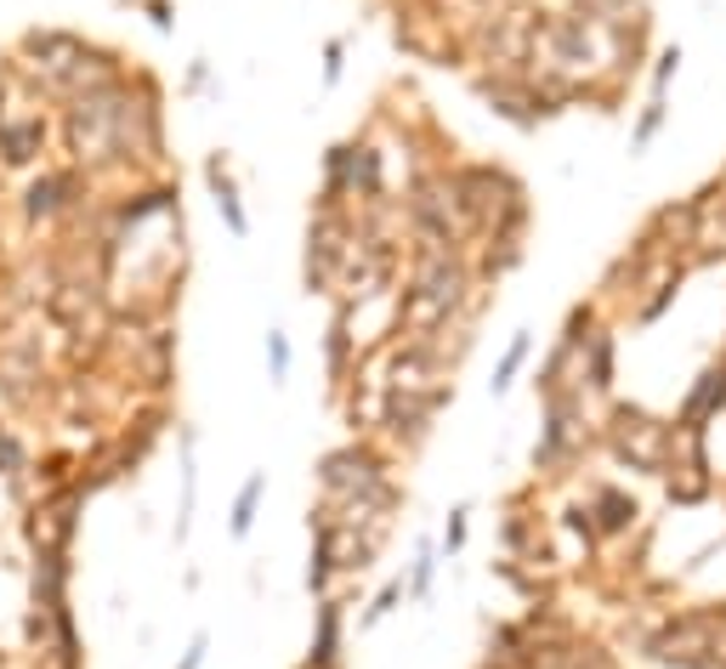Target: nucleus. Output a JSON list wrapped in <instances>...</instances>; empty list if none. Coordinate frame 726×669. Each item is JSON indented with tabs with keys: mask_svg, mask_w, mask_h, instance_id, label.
I'll use <instances>...</instances> for the list:
<instances>
[{
	"mask_svg": "<svg viewBox=\"0 0 726 669\" xmlns=\"http://www.w3.org/2000/svg\"><path fill=\"white\" fill-rule=\"evenodd\" d=\"M205 188H211V199H216V216L227 222V233H234V239H250V211H245L239 182H234V171H227L222 154L205 159Z\"/></svg>",
	"mask_w": 726,
	"mask_h": 669,
	"instance_id": "5",
	"label": "nucleus"
},
{
	"mask_svg": "<svg viewBox=\"0 0 726 669\" xmlns=\"http://www.w3.org/2000/svg\"><path fill=\"white\" fill-rule=\"evenodd\" d=\"M398 601H404V579H392V585H386V590L370 601V608H363V619H358V624H363V630H370V624H381L392 608H398Z\"/></svg>",
	"mask_w": 726,
	"mask_h": 669,
	"instance_id": "13",
	"label": "nucleus"
},
{
	"mask_svg": "<svg viewBox=\"0 0 726 669\" xmlns=\"http://www.w3.org/2000/svg\"><path fill=\"white\" fill-rule=\"evenodd\" d=\"M131 7H137V12H148L159 35H171V29H177V18H171L177 7H171V0H131Z\"/></svg>",
	"mask_w": 726,
	"mask_h": 669,
	"instance_id": "16",
	"label": "nucleus"
},
{
	"mask_svg": "<svg viewBox=\"0 0 726 669\" xmlns=\"http://www.w3.org/2000/svg\"><path fill=\"white\" fill-rule=\"evenodd\" d=\"M466 506H460V511H449V528H443V540H438V551L443 556H460V545H466Z\"/></svg>",
	"mask_w": 726,
	"mask_h": 669,
	"instance_id": "14",
	"label": "nucleus"
},
{
	"mask_svg": "<svg viewBox=\"0 0 726 669\" xmlns=\"http://www.w3.org/2000/svg\"><path fill=\"white\" fill-rule=\"evenodd\" d=\"M86 35H75V29H57V23H35V29H23V35L12 41V69L41 91V103H63L69 97V80L80 69V57H86Z\"/></svg>",
	"mask_w": 726,
	"mask_h": 669,
	"instance_id": "1",
	"label": "nucleus"
},
{
	"mask_svg": "<svg viewBox=\"0 0 726 669\" xmlns=\"http://www.w3.org/2000/svg\"><path fill=\"white\" fill-rule=\"evenodd\" d=\"M52 148H57L52 103H41L35 91H18L12 103H7V114H0V182L41 171Z\"/></svg>",
	"mask_w": 726,
	"mask_h": 669,
	"instance_id": "3",
	"label": "nucleus"
},
{
	"mask_svg": "<svg viewBox=\"0 0 726 669\" xmlns=\"http://www.w3.org/2000/svg\"><path fill=\"white\" fill-rule=\"evenodd\" d=\"M0 669H7V658H0Z\"/></svg>",
	"mask_w": 726,
	"mask_h": 669,
	"instance_id": "21",
	"label": "nucleus"
},
{
	"mask_svg": "<svg viewBox=\"0 0 726 669\" xmlns=\"http://www.w3.org/2000/svg\"><path fill=\"white\" fill-rule=\"evenodd\" d=\"M715 404H726V370H715V375H704V386L692 392V404H687V420H704Z\"/></svg>",
	"mask_w": 726,
	"mask_h": 669,
	"instance_id": "10",
	"label": "nucleus"
},
{
	"mask_svg": "<svg viewBox=\"0 0 726 669\" xmlns=\"http://www.w3.org/2000/svg\"><path fill=\"white\" fill-rule=\"evenodd\" d=\"M318 488H324V506H347V499H386V506H398V488L386 483V465L370 443H347L336 454H324Z\"/></svg>",
	"mask_w": 726,
	"mask_h": 669,
	"instance_id": "4",
	"label": "nucleus"
},
{
	"mask_svg": "<svg viewBox=\"0 0 726 669\" xmlns=\"http://www.w3.org/2000/svg\"><path fill=\"white\" fill-rule=\"evenodd\" d=\"M602 511H608V528H624V517H636V511H631V506H624V499H619V494H608V499H602Z\"/></svg>",
	"mask_w": 726,
	"mask_h": 669,
	"instance_id": "19",
	"label": "nucleus"
},
{
	"mask_svg": "<svg viewBox=\"0 0 726 669\" xmlns=\"http://www.w3.org/2000/svg\"><path fill=\"white\" fill-rule=\"evenodd\" d=\"M608 381H613V341L597 334L590 341V386H608Z\"/></svg>",
	"mask_w": 726,
	"mask_h": 669,
	"instance_id": "12",
	"label": "nucleus"
},
{
	"mask_svg": "<svg viewBox=\"0 0 726 669\" xmlns=\"http://www.w3.org/2000/svg\"><path fill=\"white\" fill-rule=\"evenodd\" d=\"M261 494H268V472H256V477L234 494V517H227V533H234V540H250L256 511H261Z\"/></svg>",
	"mask_w": 726,
	"mask_h": 669,
	"instance_id": "7",
	"label": "nucleus"
},
{
	"mask_svg": "<svg viewBox=\"0 0 726 669\" xmlns=\"http://www.w3.org/2000/svg\"><path fill=\"white\" fill-rule=\"evenodd\" d=\"M658 125H665V103H653V109H647V120H642V131H636V148L653 143V131H658Z\"/></svg>",
	"mask_w": 726,
	"mask_h": 669,
	"instance_id": "18",
	"label": "nucleus"
},
{
	"mask_svg": "<svg viewBox=\"0 0 726 669\" xmlns=\"http://www.w3.org/2000/svg\"><path fill=\"white\" fill-rule=\"evenodd\" d=\"M528 347H534V334H528V329H522V334H517V341H511V352L500 358V370H494V381H488V392H494V397H506V386L517 381V370H522V363H528Z\"/></svg>",
	"mask_w": 726,
	"mask_h": 669,
	"instance_id": "9",
	"label": "nucleus"
},
{
	"mask_svg": "<svg viewBox=\"0 0 726 669\" xmlns=\"http://www.w3.org/2000/svg\"><path fill=\"white\" fill-rule=\"evenodd\" d=\"M336 664H341V601L318 596V635H313L307 669H336Z\"/></svg>",
	"mask_w": 726,
	"mask_h": 669,
	"instance_id": "6",
	"label": "nucleus"
},
{
	"mask_svg": "<svg viewBox=\"0 0 726 669\" xmlns=\"http://www.w3.org/2000/svg\"><path fill=\"white\" fill-rule=\"evenodd\" d=\"M205 80H211V69H205V57H200V63H193V69H188L182 91H205Z\"/></svg>",
	"mask_w": 726,
	"mask_h": 669,
	"instance_id": "20",
	"label": "nucleus"
},
{
	"mask_svg": "<svg viewBox=\"0 0 726 669\" xmlns=\"http://www.w3.org/2000/svg\"><path fill=\"white\" fill-rule=\"evenodd\" d=\"M268 375H273V386L290 381V341H284V329H268Z\"/></svg>",
	"mask_w": 726,
	"mask_h": 669,
	"instance_id": "11",
	"label": "nucleus"
},
{
	"mask_svg": "<svg viewBox=\"0 0 726 669\" xmlns=\"http://www.w3.org/2000/svg\"><path fill=\"white\" fill-rule=\"evenodd\" d=\"M205 647H211V635L200 630V635L188 642V653H182V664H177V669H200V664H205Z\"/></svg>",
	"mask_w": 726,
	"mask_h": 669,
	"instance_id": "17",
	"label": "nucleus"
},
{
	"mask_svg": "<svg viewBox=\"0 0 726 669\" xmlns=\"http://www.w3.org/2000/svg\"><path fill=\"white\" fill-rule=\"evenodd\" d=\"M97 199V182L86 171H75V165L63 159H46L41 171H29L23 188H18V216L29 233H63L86 205Z\"/></svg>",
	"mask_w": 726,
	"mask_h": 669,
	"instance_id": "2",
	"label": "nucleus"
},
{
	"mask_svg": "<svg viewBox=\"0 0 726 669\" xmlns=\"http://www.w3.org/2000/svg\"><path fill=\"white\" fill-rule=\"evenodd\" d=\"M432 574H438V545L420 540V551L409 562V579H404V596L409 601H426V596H432Z\"/></svg>",
	"mask_w": 726,
	"mask_h": 669,
	"instance_id": "8",
	"label": "nucleus"
},
{
	"mask_svg": "<svg viewBox=\"0 0 726 669\" xmlns=\"http://www.w3.org/2000/svg\"><path fill=\"white\" fill-rule=\"evenodd\" d=\"M0 188H7V182H0Z\"/></svg>",
	"mask_w": 726,
	"mask_h": 669,
	"instance_id": "22",
	"label": "nucleus"
},
{
	"mask_svg": "<svg viewBox=\"0 0 726 669\" xmlns=\"http://www.w3.org/2000/svg\"><path fill=\"white\" fill-rule=\"evenodd\" d=\"M341 69H347V41L336 35L324 46V86H341Z\"/></svg>",
	"mask_w": 726,
	"mask_h": 669,
	"instance_id": "15",
	"label": "nucleus"
}]
</instances>
